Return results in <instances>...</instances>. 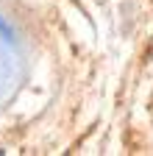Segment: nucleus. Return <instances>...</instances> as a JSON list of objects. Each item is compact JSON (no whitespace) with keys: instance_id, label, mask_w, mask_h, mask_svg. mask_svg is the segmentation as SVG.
Instances as JSON below:
<instances>
[{"instance_id":"1","label":"nucleus","mask_w":153,"mask_h":156,"mask_svg":"<svg viewBox=\"0 0 153 156\" xmlns=\"http://www.w3.org/2000/svg\"><path fill=\"white\" fill-rule=\"evenodd\" d=\"M14 78H17V62L9 50V42L0 39V101H6L11 87H14Z\"/></svg>"}]
</instances>
